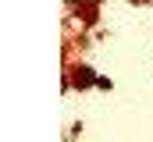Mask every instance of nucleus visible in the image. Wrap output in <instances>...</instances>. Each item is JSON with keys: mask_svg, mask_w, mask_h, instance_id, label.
<instances>
[{"mask_svg": "<svg viewBox=\"0 0 153 142\" xmlns=\"http://www.w3.org/2000/svg\"><path fill=\"white\" fill-rule=\"evenodd\" d=\"M139 4H146V0H139Z\"/></svg>", "mask_w": 153, "mask_h": 142, "instance_id": "f03ea898", "label": "nucleus"}, {"mask_svg": "<svg viewBox=\"0 0 153 142\" xmlns=\"http://www.w3.org/2000/svg\"><path fill=\"white\" fill-rule=\"evenodd\" d=\"M93 82H100V78H96L89 68H75V85L78 89H85V85H93Z\"/></svg>", "mask_w": 153, "mask_h": 142, "instance_id": "f257e3e1", "label": "nucleus"}]
</instances>
